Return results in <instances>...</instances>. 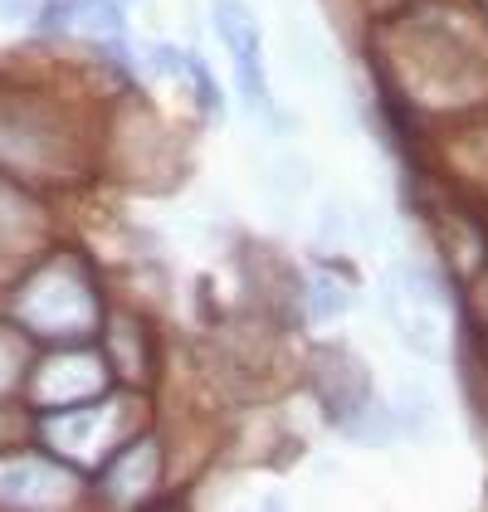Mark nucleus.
Wrapping results in <instances>:
<instances>
[{
	"mask_svg": "<svg viewBox=\"0 0 488 512\" xmlns=\"http://www.w3.org/2000/svg\"><path fill=\"white\" fill-rule=\"evenodd\" d=\"M396 69L410 83V98H420L430 108H459V103L488 98L484 54H474L440 20H415V25L401 30Z\"/></svg>",
	"mask_w": 488,
	"mask_h": 512,
	"instance_id": "1",
	"label": "nucleus"
},
{
	"mask_svg": "<svg viewBox=\"0 0 488 512\" xmlns=\"http://www.w3.org/2000/svg\"><path fill=\"white\" fill-rule=\"evenodd\" d=\"M15 317L25 332L49 337V342H79L98 322V288L79 259H49L40 274L25 278L15 293Z\"/></svg>",
	"mask_w": 488,
	"mask_h": 512,
	"instance_id": "2",
	"label": "nucleus"
},
{
	"mask_svg": "<svg viewBox=\"0 0 488 512\" xmlns=\"http://www.w3.org/2000/svg\"><path fill=\"white\" fill-rule=\"evenodd\" d=\"M386 308H391V322L401 332L410 352L420 356H440L449 342V298L445 288L435 283V274L425 269H396L391 274V288H386Z\"/></svg>",
	"mask_w": 488,
	"mask_h": 512,
	"instance_id": "3",
	"label": "nucleus"
},
{
	"mask_svg": "<svg viewBox=\"0 0 488 512\" xmlns=\"http://www.w3.org/2000/svg\"><path fill=\"white\" fill-rule=\"evenodd\" d=\"M69 137L54 127L44 108L30 103H0V166H15L25 176H54L64 161Z\"/></svg>",
	"mask_w": 488,
	"mask_h": 512,
	"instance_id": "4",
	"label": "nucleus"
},
{
	"mask_svg": "<svg viewBox=\"0 0 488 512\" xmlns=\"http://www.w3.org/2000/svg\"><path fill=\"white\" fill-rule=\"evenodd\" d=\"M127 434V405L122 400H88V405H69V410H54L49 420V444L79 464L93 459H108V449Z\"/></svg>",
	"mask_w": 488,
	"mask_h": 512,
	"instance_id": "5",
	"label": "nucleus"
},
{
	"mask_svg": "<svg viewBox=\"0 0 488 512\" xmlns=\"http://www.w3.org/2000/svg\"><path fill=\"white\" fill-rule=\"evenodd\" d=\"M215 5V30L230 49V64H235V79H240L244 103L254 113H269V79H264V49H259V25L249 15V5L240 0H210Z\"/></svg>",
	"mask_w": 488,
	"mask_h": 512,
	"instance_id": "6",
	"label": "nucleus"
},
{
	"mask_svg": "<svg viewBox=\"0 0 488 512\" xmlns=\"http://www.w3.org/2000/svg\"><path fill=\"white\" fill-rule=\"evenodd\" d=\"M30 391H35V405H44V410L88 405V400H98V395L108 391V361L93 352L49 356L40 371H35Z\"/></svg>",
	"mask_w": 488,
	"mask_h": 512,
	"instance_id": "7",
	"label": "nucleus"
},
{
	"mask_svg": "<svg viewBox=\"0 0 488 512\" xmlns=\"http://www.w3.org/2000/svg\"><path fill=\"white\" fill-rule=\"evenodd\" d=\"M74 498V473L49 464V459H5L0 464V503H15V508H54V503H69Z\"/></svg>",
	"mask_w": 488,
	"mask_h": 512,
	"instance_id": "8",
	"label": "nucleus"
},
{
	"mask_svg": "<svg viewBox=\"0 0 488 512\" xmlns=\"http://www.w3.org/2000/svg\"><path fill=\"white\" fill-rule=\"evenodd\" d=\"M157 478H162V449L152 439H137V444H127L118 459L108 464V473H103V498L118 503V508L142 503L157 488Z\"/></svg>",
	"mask_w": 488,
	"mask_h": 512,
	"instance_id": "9",
	"label": "nucleus"
},
{
	"mask_svg": "<svg viewBox=\"0 0 488 512\" xmlns=\"http://www.w3.org/2000/svg\"><path fill=\"white\" fill-rule=\"evenodd\" d=\"M15 376H20V342H10V337L0 332V395L15 386Z\"/></svg>",
	"mask_w": 488,
	"mask_h": 512,
	"instance_id": "10",
	"label": "nucleus"
},
{
	"mask_svg": "<svg viewBox=\"0 0 488 512\" xmlns=\"http://www.w3.org/2000/svg\"><path fill=\"white\" fill-rule=\"evenodd\" d=\"M0 10H5V20H25L40 10V0H0Z\"/></svg>",
	"mask_w": 488,
	"mask_h": 512,
	"instance_id": "11",
	"label": "nucleus"
},
{
	"mask_svg": "<svg viewBox=\"0 0 488 512\" xmlns=\"http://www.w3.org/2000/svg\"><path fill=\"white\" fill-rule=\"evenodd\" d=\"M484 303H488V283H484Z\"/></svg>",
	"mask_w": 488,
	"mask_h": 512,
	"instance_id": "12",
	"label": "nucleus"
},
{
	"mask_svg": "<svg viewBox=\"0 0 488 512\" xmlns=\"http://www.w3.org/2000/svg\"><path fill=\"white\" fill-rule=\"evenodd\" d=\"M484 10H488V0H484Z\"/></svg>",
	"mask_w": 488,
	"mask_h": 512,
	"instance_id": "13",
	"label": "nucleus"
}]
</instances>
